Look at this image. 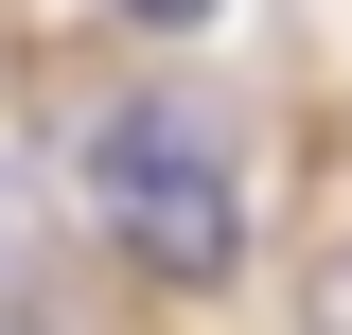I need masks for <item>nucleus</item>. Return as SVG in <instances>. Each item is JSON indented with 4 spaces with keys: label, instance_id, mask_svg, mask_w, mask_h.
<instances>
[{
    "label": "nucleus",
    "instance_id": "3",
    "mask_svg": "<svg viewBox=\"0 0 352 335\" xmlns=\"http://www.w3.org/2000/svg\"><path fill=\"white\" fill-rule=\"evenodd\" d=\"M0 335H36V318H0Z\"/></svg>",
    "mask_w": 352,
    "mask_h": 335
},
{
    "label": "nucleus",
    "instance_id": "2",
    "mask_svg": "<svg viewBox=\"0 0 352 335\" xmlns=\"http://www.w3.org/2000/svg\"><path fill=\"white\" fill-rule=\"evenodd\" d=\"M124 18H159V36H176V18H212V0H124Z\"/></svg>",
    "mask_w": 352,
    "mask_h": 335
},
{
    "label": "nucleus",
    "instance_id": "1",
    "mask_svg": "<svg viewBox=\"0 0 352 335\" xmlns=\"http://www.w3.org/2000/svg\"><path fill=\"white\" fill-rule=\"evenodd\" d=\"M71 176H88V212H106V247H124L141 283H229V247H247V159H229L212 88H124V106H88Z\"/></svg>",
    "mask_w": 352,
    "mask_h": 335
}]
</instances>
